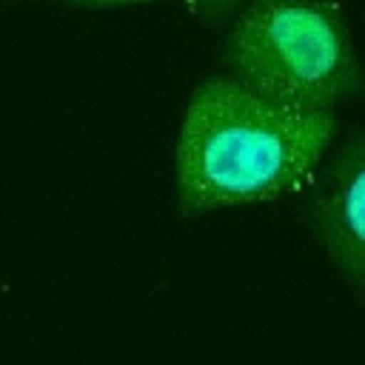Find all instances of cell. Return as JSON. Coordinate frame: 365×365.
Listing matches in <instances>:
<instances>
[{"mask_svg":"<svg viewBox=\"0 0 365 365\" xmlns=\"http://www.w3.org/2000/svg\"><path fill=\"white\" fill-rule=\"evenodd\" d=\"M334 134V111L277 103L234 74L205 77L191 91L177 131V214L200 217L305 188Z\"/></svg>","mask_w":365,"mask_h":365,"instance_id":"cell-1","label":"cell"},{"mask_svg":"<svg viewBox=\"0 0 365 365\" xmlns=\"http://www.w3.org/2000/svg\"><path fill=\"white\" fill-rule=\"evenodd\" d=\"M222 60L248 88L294 108L334 111L365 88L345 14L325 0H245Z\"/></svg>","mask_w":365,"mask_h":365,"instance_id":"cell-2","label":"cell"},{"mask_svg":"<svg viewBox=\"0 0 365 365\" xmlns=\"http://www.w3.org/2000/svg\"><path fill=\"white\" fill-rule=\"evenodd\" d=\"M308 217L325 257L365 297V131L325 163L311 188Z\"/></svg>","mask_w":365,"mask_h":365,"instance_id":"cell-3","label":"cell"},{"mask_svg":"<svg viewBox=\"0 0 365 365\" xmlns=\"http://www.w3.org/2000/svg\"><path fill=\"white\" fill-rule=\"evenodd\" d=\"M188 6V11L197 17V20H205V23H220L225 20L228 14H234L245 0H182Z\"/></svg>","mask_w":365,"mask_h":365,"instance_id":"cell-4","label":"cell"},{"mask_svg":"<svg viewBox=\"0 0 365 365\" xmlns=\"http://www.w3.org/2000/svg\"><path fill=\"white\" fill-rule=\"evenodd\" d=\"M63 6L74 9H120V6H137V3H154V0H57Z\"/></svg>","mask_w":365,"mask_h":365,"instance_id":"cell-5","label":"cell"}]
</instances>
